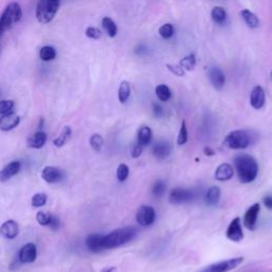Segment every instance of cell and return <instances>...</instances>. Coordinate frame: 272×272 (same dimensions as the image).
Listing matches in <instances>:
<instances>
[{
  "label": "cell",
  "mask_w": 272,
  "mask_h": 272,
  "mask_svg": "<svg viewBox=\"0 0 272 272\" xmlns=\"http://www.w3.org/2000/svg\"><path fill=\"white\" fill-rule=\"evenodd\" d=\"M238 179L241 183L253 182L258 175V164L253 156L249 154L237 155L234 159Z\"/></svg>",
  "instance_id": "1"
},
{
  "label": "cell",
  "mask_w": 272,
  "mask_h": 272,
  "mask_svg": "<svg viewBox=\"0 0 272 272\" xmlns=\"http://www.w3.org/2000/svg\"><path fill=\"white\" fill-rule=\"evenodd\" d=\"M136 234L137 230L134 227H126L114 230L110 234L103 235V248L104 250L118 248L132 240Z\"/></svg>",
  "instance_id": "2"
},
{
  "label": "cell",
  "mask_w": 272,
  "mask_h": 272,
  "mask_svg": "<svg viewBox=\"0 0 272 272\" xmlns=\"http://www.w3.org/2000/svg\"><path fill=\"white\" fill-rule=\"evenodd\" d=\"M23 17L22 7L17 3H11L0 16V39L9 29H11L13 25L17 24Z\"/></svg>",
  "instance_id": "3"
},
{
  "label": "cell",
  "mask_w": 272,
  "mask_h": 272,
  "mask_svg": "<svg viewBox=\"0 0 272 272\" xmlns=\"http://www.w3.org/2000/svg\"><path fill=\"white\" fill-rule=\"evenodd\" d=\"M253 136L249 131L245 130H236L232 131L225 138V145L231 149H246L253 144Z\"/></svg>",
  "instance_id": "4"
},
{
  "label": "cell",
  "mask_w": 272,
  "mask_h": 272,
  "mask_svg": "<svg viewBox=\"0 0 272 272\" xmlns=\"http://www.w3.org/2000/svg\"><path fill=\"white\" fill-rule=\"evenodd\" d=\"M60 7V0H38L36 18L41 24H48L55 18Z\"/></svg>",
  "instance_id": "5"
},
{
  "label": "cell",
  "mask_w": 272,
  "mask_h": 272,
  "mask_svg": "<svg viewBox=\"0 0 272 272\" xmlns=\"http://www.w3.org/2000/svg\"><path fill=\"white\" fill-rule=\"evenodd\" d=\"M244 261L243 257H234V258H229L218 261V263H214L211 265H208L198 272H229L231 270H233L237 268L241 263Z\"/></svg>",
  "instance_id": "6"
},
{
  "label": "cell",
  "mask_w": 272,
  "mask_h": 272,
  "mask_svg": "<svg viewBox=\"0 0 272 272\" xmlns=\"http://www.w3.org/2000/svg\"><path fill=\"white\" fill-rule=\"evenodd\" d=\"M168 199L171 204H185L195 199V193L190 189L178 187L170 191Z\"/></svg>",
  "instance_id": "7"
},
{
  "label": "cell",
  "mask_w": 272,
  "mask_h": 272,
  "mask_svg": "<svg viewBox=\"0 0 272 272\" xmlns=\"http://www.w3.org/2000/svg\"><path fill=\"white\" fill-rule=\"evenodd\" d=\"M155 210L152 206L149 205H142L136 213V221L139 226L142 227H149L153 225L155 221Z\"/></svg>",
  "instance_id": "8"
},
{
  "label": "cell",
  "mask_w": 272,
  "mask_h": 272,
  "mask_svg": "<svg viewBox=\"0 0 272 272\" xmlns=\"http://www.w3.org/2000/svg\"><path fill=\"white\" fill-rule=\"evenodd\" d=\"M226 235L228 239L234 241V243H239V241L244 239V232L243 228H241V221L239 217H236L231 221V224L227 229Z\"/></svg>",
  "instance_id": "9"
},
{
  "label": "cell",
  "mask_w": 272,
  "mask_h": 272,
  "mask_svg": "<svg viewBox=\"0 0 272 272\" xmlns=\"http://www.w3.org/2000/svg\"><path fill=\"white\" fill-rule=\"evenodd\" d=\"M208 78L210 80L211 85L214 86L215 89L220 90L223 89L225 84H226V75L224 74L223 70H221L217 66H211L208 69Z\"/></svg>",
  "instance_id": "10"
},
{
  "label": "cell",
  "mask_w": 272,
  "mask_h": 272,
  "mask_svg": "<svg viewBox=\"0 0 272 272\" xmlns=\"http://www.w3.org/2000/svg\"><path fill=\"white\" fill-rule=\"evenodd\" d=\"M63 173L61 169L52 166H47L42 171V178L49 184H56L63 180Z\"/></svg>",
  "instance_id": "11"
},
{
  "label": "cell",
  "mask_w": 272,
  "mask_h": 272,
  "mask_svg": "<svg viewBox=\"0 0 272 272\" xmlns=\"http://www.w3.org/2000/svg\"><path fill=\"white\" fill-rule=\"evenodd\" d=\"M36 255V246L34 244H27L19 251L18 259L23 264H31L33 261H35Z\"/></svg>",
  "instance_id": "12"
},
{
  "label": "cell",
  "mask_w": 272,
  "mask_h": 272,
  "mask_svg": "<svg viewBox=\"0 0 272 272\" xmlns=\"http://www.w3.org/2000/svg\"><path fill=\"white\" fill-rule=\"evenodd\" d=\"M19 123H21V118H19L18 115H16L14 112L7 113L0 116V130L8 132V131H11L16 128Z\"/></svg>",
  "instance_id": "13"
},
{
  "label": "cell",
  "mask_w": 272,
  "mask_h": 272,
  "mask_svg": "<svg viewBox=\"0 0 272 272\" xmlns=\"http://www.w3.org/2000/svg\"><path fill=\"white\" fill-rule=\"evenodd\" d=\"M259 209H260L259 203H254L253 205H251L247 209L245 217H244V226L248 230H254L255 229Z\"/></svg>",
  "instance_id": "14"
},
{
  "label": "cell",
  "mask_w": 272,
  "mask_h": 272,
  "mask_svg": "<svg viewBox=\"0 0 272 272\" xmlns=\"http://www.w3.org/2000/svg\"><path fill=\"white\" fill-rule=\"evenodd\" d=\"M265 100H266V96H265V90L263 87L257 85L252 89L251 95H250V104L252 107L255 110L261 108L265 104Z\"/></svg>",
  "instance_id": "15"
},
{
  "label": "cell",
  "mask_w": 272,
  "mask_h": 272,
  "mask_svg": "<svg viewBox=\"0 0 272 272\" xmlns=\"http://www.w3.org/2000/svg\"><path fill=\"white\" fill-rule=\"evenodd\" d=\"M21 162L19 160H13L9 163L3 170H0V182H7L10 179L15 177L19 170H21Z\"/></svg>",
  "instance_id": "16"
},
{
  "label": "cell",
  "mask_w": 272,
  "mask_h": 272,
  "mask_svg": "<svg viewBox=\"0 0 272 272\" xmlns=\"http://www.w3.org/2000/svg\"><path fill=\"white\" fill-rule=\"evenodd\" d=\"M171 153L170 144L165 139H159L154 144L152 148V154L157 159H165Z\"/></svg>",
  "instance_id": "17"
},
{
  "label": "cell",
  "mask_w": 272,
  "mask_h": 272,
  "mask_svg": "<svg viewBox=\"0 0 272 272\" xmlns=\"http://www.w3.org/2000/svg\"><path fill=\"white\" fill-rule=\"evenodd\" d=\"M19 227L14 220H8L0 227V234L7 239H14L18 236Z\"/></svg>",
  "instance_id": "18"
},
{
  "label": "cell",
  "mask_w": 272,
  "mask_h": 272,
  "mask_svg": "<svg viewBox=\"0 0 272 272\" xmlns=\"http://www.w3.org/2000/svg\"><path fill=\"white\" fill-rule=\"evenodd\" d=\"M86 247L89 251L94 252V253H98L104 250L103 248V235L101 234H90L86 237L85 240Z\"/></svg>",
  "instance_id": "19"
},
{
  "label": "cell",
  "mask_w": 272,
  "mask_h": 272,
  "mask_svg": "<svg viewBox=\"0 0 272 272\" xmlns=\"http://www.w3.org/2000/svg\"><path fill=\"white\" fill-rule=\"evenodd\" d=\"M47 142V134L44 131H37L27 140V146L33 149H41Z\"/></svg>",
  "instance_id": "20"
},
{
  "label": "cell",
  "mask_w": 272,
  "mask_h": 272,
  "mask_svg": "<svg viewBox=\"0 0 272 272\" xmlns=\"http://www.w3.org/2000/svg\"><path fill=\"white\" fill-rule=\"evenodd\" d=\"M233 176H234V169L228 163L221 164L215 171V179L220 181V182L229 181L233 178Z\"/></svg>",
  "instance_id": "21"
},
{
  "label": "cell",
  "mask_w": 272,
  "mask_h": 272,
  "mask_svg": "<svg viewBox=\"0 0 272 272\" xmlns=\"http://www.w3.org/2000/svg\"><path fill=\"white\" fill-rule=\"evenodd\" d=\"M152 138V131L147 126H144L138 130L137 133V144L142 147H146L150 144Z\"/></svg>",
  "instance_id": "22"
},
{
  "label": "cell",
  "mask_w": 272,
  "mask_h": 272,
  "mask_svg": "<svg viewBox=\"0 0 272 272\" xmlns=\"http://www.w3.org/2000/svg\"><path fill=\"white\" fill-rule=\"evenodd\" d=\"M240 15H241V17H243L245 23L248 25V27H250L252 29L258 28L259 19L253 12H251L250 10H248V9L243 10V11L240 12Z\"/></svg>",
  "instance_id": "23"
},
{
  "label": "cell",
  "mask_w": 272,
  "mask_h": 272,
  "mask_svg": "<svg viewBox=\"0 0 272 272\" xmlns=\"http://www.w3.org/2000/svg\"><path fill=\"white\" fill-rule=\"evenodd\" d=\"M210 16L213 21L218 25H224L227 21V11L223 7H215L210 12Z\"/></svg>",
  "instance_id": "24"
},
{
  "label": "cell",
  "mask_w": 272,
  "mask_h": 272,
  "mask_svg": "<svg viewBox=\"0 0 272 272\" xmlns=\"http://www.w3.org/2000/svg\"><path fill=\"white\" fill-rule=\"evenodd\" d=\"M220 196H221V190H220L219 187H217V186L210 187L207 190V193H206V197H205L206 203L208 205H215V204H217L219 199H220Z\"/></svg>",
  "instance_id": "25"
},
{
  "label": "cell",
  "mask_w": 272,
  "mask_h": 272,
  "mask_svg": "<svg viewBox=\"0 0 272 272\" xmlns=\"http://www.w3.org/2000/svg\"><path fill=\"white\" fill-rule=\"evenodd\" d=\"M70 136H72V128L66 126L64 127L63 131H62V133L60 134V136H58L55 140H53V144L56 147H59V148H61L63 147L68 140L70 138Z\"/></svg>",
  "instance_id": "26"
},
{
  "label": "cell",
  "mask_w": 272,
  "mask_h": 272,
  "mask_svg": "<svg viewBox=\"0 0 272 272\" xmlns=\"http://www.w3.org/2000/svg\"><path fill=\"white\" fill-rule=\"evenodd\" d=\"M131 95V87L128 81H123L120 83L119 89H118V99L122 103H126Z\"/></svg>",
  "instance_id": "27"
},
{
  "label": "cell",
  "mask_w": 272,
  "mask_h": 272,
  "mask_svg": "<svg viewBox=\"0 0 272 272\" xmlns=\"http://www.w3.org/2000/svg\"><path fill=\"white\" fill-rule=\"evenodd\" d=\"M102 27L110 37H115L117 34V26L112 18L103 17Z\"/></svg>",
  "instance_id": "28"
},
{
  "label": "cell",
  "mask_w": 272,
  "mask_h": 272,
  "mask_svg": "<svg viewBox=\"0 0 272 272\" xmlns=\"http://www.w3.org/2000/svg\"><path fill=\"white\" fill-rule=\"evenodd\" d=\"M155 94L156 97L162 102H166L171 98V90L170 88L165 84H159L155 87Z\"/></svg>",
  "instance_id": "29"
},
{
  "label": "cell",
  "mask_w": 272,
  "mask_h": 272,
  "mask_svg": "<svg viewBox=\"0 0 272 272\" xmlns=\"http://www.w3.org/2000/svg\"><path fill=\"white\" fill-rule=\"evenodd\" d=\"M57 57L56 49L51 46H44L41 50H39V58L45 62L52 61Z\"/></svg>",
  "instance_id": "30"
},
{
  "label": "cell",
  "mask_w": 272,
  "mask_h": 272,
  "mask_svg": "<svg viewBox=\"0 0 272 272\" xmlns=\"http://www.w3.org/2000/svg\"><path fill=\"white\" fill-rule=\"evenodd\" d=\"M196 64H197L196 56L195 55H188L187 57L181 60L179 65L182 67L184 70H188V72H190V70H193L196 67Z\"/></svg>",
  "instance_id": "31"
},
{
  "label": "cell",
  "mask_w": 272,
  "mask_h": 272,
  "mask_svg": "<svg viewBox=\"0 0 272 272\" xmlns=\"http://www.w3.org/2000/svg\"><path fill=\"white\" fill-rule=\"evenodd\" d=\"M166 188H167V186H166V183L164 182V181L157 180L156 182L153 184L152 190H151V191H152V195L155 198H160L165 194Z\"/></svg>",
  "instance_id": "32"
},
{
  "label": "cell",
  "mask_w": 272,
  "mask_h": 272,
  "mask_svg": "<svg viewBox=\"0 0 272 272\" xmlns=\"http://www.w3.org/2000/svg\"><path fill=\"white\" fill-rule=\"evenodd\" d=\"M103 144H104L103 137L101 135H99V134H94V135L90 136V138H89L90 147H92L95 151H98V152L102 149Z\"/></svg>",
  "instance_id": "33"
},
{
  "label": "cell",
  "mask_w": 272,
  "mask_h": 272,
  "mask_svg": "<svg viewBox=\"0 0 272 272\" xmlns=\"http://www.w3.org/2000/svg\"><path fill=\"white\" fill-rule=\"evenodd\" d=\"M187 139H188L187 127H186L185 120H183L182 124H181V128H180V132H179V135H178L177 143H178L179 146H182V145L187 143Z\"/></svg>",
  "instance_id": "34"
},
{
  "label": "cell",
  "mask_w": 272,
  "mask_h": 272,
  "mask_svg": "<svg viewBox=\"0 0 272 272\" xmlns=\"http://www.w3.org/2000/svg\"><path fill=\"white\" fill-rule=\"evenodd\" d=\"M158 33L165 39L173 37L175 34V28L171 24H165L158 29Z\"/></svg>",
  "instance_id": "35"
},
{
  "label": "cell",
  "mask_w": 272,
  "mask_h": 272,
  "mask_svg": "<svg viewBox=\"0 0 272 272\" xmlns=\"http://www.w3.org/2000/svg\"><path fill=\"white\" fill-rule=\"evenodd\" d=\"M47 195L46 194H36L32 197L31 205L33 207H42L47 203Z\"/></svg>",
  "instance_id": "36"
},
{
  "label": "cell",
  "mask_w": 272,
  "mask_h": 272,
  "mask_svg": "<svg viewBox=\"0 0 272 272\" xmlns=\"http://www.w3.org/2000/svg\"><path fill=\"white\" fill-rule=\"evenodd\" d=\"M116 176L119 182H125L129 177V167L126 164H120L117 168Z\"/></svg>",
  "instance_id": "37"
},
{
  "label": "cell",
  "mask_w": 272,
  "mask_h": 272,
  "mask_svg": "<svg viewBox=\"0 0 272 272\" xmlns=\"http://www.w3.org/2000/svg\"><path fill=\"white\" fill-rule=\"evenodd\" d=\"M14 108V102L12 100H3L0 101V115H5L7 113L12 112Z\"/></svg>",
  "instance_id": "38"
},
{
  "label": "cell",
  "mask_w": 272,
  "mask_h": 272,
  "mask_svg": "<svg viewBox=\"0 0 272 272\" xmlns=\"http://www.w3.org/2000/svg\"><path fill=\"white\" fill-rule=\"evenodd\" d=\"M50 219H51V215L48 214V213H45V211H38V213L36 214V220L41 226L48 227V225L50 223Z\"/></svg>",
  "instance_id": "39"
},
{
  "label": "cell",
  "mask_w": 272,
  "mask_h": 272,
  "mask_svg": "<svg viewBox=\"0 0 272 272\" xmlns=\"http://www.w3.org/2000/svg\"><path fill=\"white\" fill-rule=\"evenodd\" d=\"M167 69L171 74H174L177 77H183L185 75V70L181 67L180 65H173V64H167L166 65Z\"/></svg>",
  "instance_id": "40"
},
{
  "label": "cell",
  "mask_w": 272,
  "mask_h": 272,
  "mask_svg": "<svg viewBox=\"0 0 272 272\" xmlns=\"http://www.w3.org/2000/svg\"><path fill=\"white\" fill-rule=\"evenodd\" d=\"M85 34H86L87 37L93 38V39H98V38L101 37V35H102L101 31H100L99 29H97V28H95V27H88V28L86 29Z\"/></svg>",
  "instance_id": "41"
},
{
  "label": "cell",
  "mask_w": 272,
  "mask_h": 272,
  "mask_svg": "<svg viewBox=\"0 0 272 272\" xmlns=\"http://www.w3.org/2000/svg\"><path fill=\"white\" fill-rule=\"evenodd\" d=\"M48 227L52 231H58L60 229V227H61V221H60V219L57 216L51 215V219H50V223H49Z\"/></svg>",
  "instance_id": "42"
},
{
  "label": "cell",
  "mask_w": 272,
  "mask_h": 272,
  "mask_svg": "<svg viewBox=\"0 0 272 272\" xmlns=\"http://www.w3.org/2000/svg\"><path fill=\"white\" fill-rule=\"evenodd\" d=\"M148 47L144 44H138L134 50V53L138 55V56H144V55H148Z\"/></svg>",
  "instance_id": "43"
},
{
  "label": "cell",
  "mask_w": 272,
  "mask_h": 272,
  "mask_svg": "<svg viewBox=\"0 0 272 272\" xmlns=\"http://www.w3.org/2000/svg\"><path fill=\"white\" fill-rule=\"evenodd\" d=\"M153 114L155 117L159 118V117H162L163 114H164V108L162 107V105H159L157 103H153Z\"/></svg>",
  "instance_id": "44"
},
{
  "label": "cell",
  "mask_w": 272,
  "mask_h": 272,
  "mask_svg": "<svg viewBox=\"0 0 272 272\" xmlns=\"http://www.w3.org/2000/svg\"><path fill=\"white\" fill-rule=\"evenodd\" d=\"M143 148L144 147H142V146L138 145V144L134 145V147L132 148V152H131V154H132V156L135 157V158L138 157L140 154L143 153Z\"/></svg>",
  "instance_id": "45"
},
{
  "label": "cell",
  "mask_w": 272,
  "mask_h": 272,
  "mask_svg": "<svg viewBox=\"0 0 272 272\" xmlns=\"http://www.w3.org/2000/svg\"><path fill=\"white\" fill-rule=\"evenodd\" d=\"M263 202H264V205L269 208V209H272V196L268 195V196H265L263 198Z\"/></svg>",
  "instance_id": "46"
},
{
  "label": "cell",
  "mask_w": 272,
  "mask_h": 272,
  "mask_svg": "<svg viewBox=\"0 0 272 272\" xmlns=\"http://www.w3.org/2000/svg\"><path fill=\"white\" fill-rule=\"evenodd\" d=\"M204 154L206 155V156H213V155H215V151L213 150V149H211V148H209V147H205L204 148Z\"/></svg>",
  "instance_id": "47"
},
{
  "label": "cell",
  "mask_w": 272,
  "mask_h": 272,
  "mask_svg": "<svg viewBox=\"0 0 272 272\" xmlns=\"http://www.w3.org/2000/svg\"><path fill=\"white\" fill-rule=\"evenodd\" d=\"M114 267H112V268H108V269H106V270H104L103 272H113L114 271Z\"/></svg>",
  "instance_id": "48"
},
{
  "label": "cell",
  "mask_w": 272,
  "mask_h": 272,
  "mask_svg": "<svg viewBox=\"0 0 272 272\" xmlns=\"http://www.w3.org/2000/svg\"><path fill=\"white\" fill-rule=\"evenodd\" d=\"M271 79H272V73H271Z\"/></svg>",
  "instance_id": "49"
}]
</instances>
